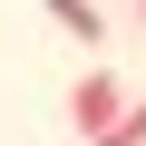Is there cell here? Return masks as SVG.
Listing matches in <instances>:
<instances>
[{
  "mask_svg": "<svg viewBox=\"0 0 146 146\" xmlns=\"http://www.w3.org/2000/svg\"><path fill=\"white\" fill-rule=\"evenodd\" d=\"M117 107H127V88L107 78V68H88V78H78V88H68V127H78V136H98V127H107Z\"/></svg>",
  "mask_w": 146,
  "mask_h": 146,
  "instance_id": "6da1fadb",
  "label": "cell"
},
{
  "mask_svg": "<svg viewBox=\"0 0 146 146\" xmlns=\"http://www.w3.org/2000/svg\"><path fill=\"white\" fill-rule=\"evenodd\" d=\"M39 10H49V29H68V39H107V10H98V0H39Z\"/></svg>",
  "mask_w": 146,
  "mask_h": 146,
  "instance_id": "7a4b0ae2",
  "label": "cell"
},
{
  "mask_svg": "<svg viewBox=\"0 0 146 146\" xmlns=\"http://www.w3.org/2000/svg\"><path fill=\"white\" fill-rule=\"evenodd\" d=\"M88 146H146V98H127V107H117V117H107Z\"/></svg>",
  "mask_w": 146,
  "mask_h": 146,
  "instance_id": "3957f363",
  "label": "cell"
},
{
  "mask_svg": "<svg viewBox=\"0 0 146 146\" xmlns=\"http://www.w3.org/2000/svg\"><path fill=\"white\" fill-rule=\"evenodd\" d=\"M136 20H146V0H136Z\"/></svg>",
  "mask_w": 146,
  "mask_h": 146,
  "instance_id": "277c9868",
  "label": "cell"
}]
</instances>
